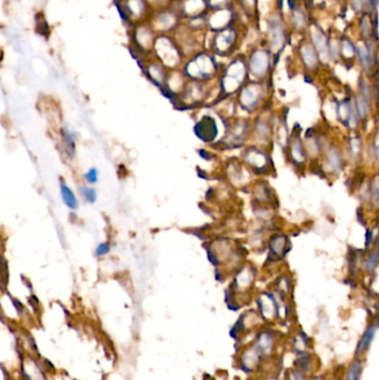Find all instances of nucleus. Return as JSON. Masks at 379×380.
I'll return each instance as SVG.
<instances>
[{"label": "nucleus", "mask_w": 379, "mask_h": 380, "mask_svg": "<svg viewBox=\"0 0 379 380\" xmlns=\"http://www.w3.org/2000/svg\"><path fill=\"white\" fill-rule=\"evenodd\" d=\"M206 6V0H185V3L182 5V10L188 17L195 18V17H199L202 15Z\"/></svg>", "instance_id": "20"}, {"label": "nucleus", "mask_w": 379, "mask_h": 380, "mask_svg": "<svg viewBox=\"0 0 379 380\" xmlns=\"http://www.w3.org/2000/svg\"><path fill=\"white\" fill-rule=\"evenodd\" d=\"M195 131H196L200 139L205 141L214 140L217 136V126L215 120L210 117H205L202 122H199L195 127Z\"/></svg>", "instance_id": "13"}, {"label": "nucleus", "mask_w": 379, "mask_h": 380, "mask_svg": "<svg viewBox=\"0 0 379 380\" xmlns=\"http://www.w3.org/2000/svg\"><path fill=\"white\" fill-rule=\"evenodd\" d=\"M328 164H329V166H331V168L334 170H337L340 167V157H339V155H338L335 150H332L329 154Z\"/></svg>", "instance_id": "34"}, {"label": "nucleus", "mask_w": 379, "mask_h": 380, "mask_svg": "<svg viewBox=\"0 0 379 380\" xmlns=\"http://www.w3.org/2000/svg\"><path fill=\"white\" fill-rule=\"evenodd\" d=\"M233 19V14L228 8L225 9H217L216 13L210 17L209 24L212 29L215 30H223L228 27L227 25L231 24Z\"/></svg>", "instance_id": "14"}, {"label": "nucleus", "mask_w": 379, "mask_h": 380, "mask_svg": "<svg viewBox=\"0 0 379 380\" xmlns=\"http://www.w3.org/2000/svg\"><path fill=\"white\" fill-rule=\"evenodd\" d=\"M83 178L86 185L94 186L99 181V170L96 167H91L83 175Z\"/></svg>", "instance_id": "27"}, {"label": "nucleus", "mask_w": 379, "mask_h": 380, "mask_svg": "<svg viewBox=\"0 0 379 380\" xmlns=\"http://www.w3.org/2000/svg\"><path fill=\"white\" fill-rule=\"evenodd\" d=\"M255 346L260 351L261 355L269 356L274 348V336L268 331L260 332L257 337V343Z\"/></svg>", "instance_id": "19"}, {"label": "nucleus", "mask_w": 379, "mask_h": 380, "mask_svg": "<svg viewBox=\"0 0 379 380\" xmlns=\"http://www.w3.org/2000/svg\"><path fill=\"white\" fill-rule=\"evenodd\" d=\"M247 69L246 65L243 60H235L233 61L229 67L227 68V71L225 76L222 78V88L228 94H232L233 91L238 89L239 86L244 83L246 78Z\"/></svg>", "instance_id": "1"}, {"label": "nucleus", "mask_w": 379, "mask_h": 380, "mask_svg": "<svg viewBox=\"0 0 379 380\" xmlns=\"http://www.w3.org/2000/svg\"><path fill=\"white\" fill-rule=\"evenodd\" d=\"M236 38V31L232 28H226V29L218 32L212 39V48L217 54L227 55L234 48Z\"/></svg>", "instance_id": "5"}, {"label": "nucleus", "mask_w": 379, "mask_h": 380, "mask_svg": "<svg viewBox=\"0 0 379 380\" xmlns=\"http://www.w3.org/2000/svg\"><path fill=\"white\" fill-rule=\"evenodd\" d=\"M367 2V7L370 11H374L376 13L377 7H378V0H366Z\"/></svg>", "instance_id": "39"}, {"label": "nucleus", "mask_w": 379, "mask_h": 380, "mask_svg": "<svg viewBox=\"0 0 379 380\" xmlns=\"http://www.w3.org/2000/svg\"><path fill=\"white\" fill-rule=\"evenodd\" d=\"M272 251L274 252V255L278 256L279 258L281 255L285 252V247H286V238L281 237V236H275V237L272 239Z\"/></svg>", "instance_id": "26"}, {"label": "nucleus", "mask_w": 379, "mask_h": 380, "mask_svg": "<svg viewBox=\"0 0 379 380\" xmlns=\"http://www.w3.org/2000/svg\"><path fill=\"white\" fill-rule=\"evenodd\" d=\"M118 3H122V2H125V0H117Z\"/></svg>", "instance_id": "42"}, {"label": "nucleus", "mask_w": 379, "mask_h": 380, "mask_svg": "<svg viewBox=\"0 0 379 380\" xmlns=\"http://www.w3.org/2000/svg\"><path fill=\"white\" fill-rule=\"evenodd\" d=\"M291 157L294 159V161H296L298 164L301 163V161H304L306 158L301 143L298 140H296L291 146Z\"/></svg>", "instance_id": "30"}, {"label": "nucleus", "mask_w": 379, "mask_h": 380, "mask_svg": "<svg viewBox=\"0 0 379 380\" xmlns=\"http://www.w3.org/2000/svg\"><path fill=\"white\" fill-rule=\"evenodd\" d=\"M259 307L261 310L262 316L267 320H271L274 318V316L277 312V301H275L274 297L271 295H263L259 300Z\"/></svg>", "instance_id": "21"}, {"label": "nucleus", "mask_w": 379, "mask_h": 380, "mask_svg": "<svg viewBox=\"0 0 379 380\" xmlns=\"http://www.w3.org/2000/svg\"><path fill=\"white\" fill-rule=\"evenodd\" d=\"M300 54H301V58L304 60V63H305L307 68L313 69L317 66V63H318L317 53H316V50L312 45H309V44L302 45L300 48Z\"/></svg>", "instance_id": "22"}, {"label": "nucleus", "mask_w": 379, "mask_h": 380, "mask_svg": "<svg viewBox=\"0 0 379 380\" xmlns=\"http://www.w3.org/2000/svg\"><path fill=\"white\" fill-rule=\"evenodd\" d=\"M248 65L249 70L255 77L265 76L271 68V54L266 50H255L250 56Z\"/></svg>", "instance_id": "4"}, {"label": "nucleus", "mask_w": 379, "mask_h": 380, "mask_svg": "<svg viewBox=\"0 0 379 380\" xmlns=\"http://www.w3.org/2000/svg\"><path fill=\"white\" fill-rule=\"evenodd\" d=\"M231 3V0H208L207 4H208L212 9H225L227 8V6Z\"/></svg>", "instance_id": "35"}, {"label": "nucleus", "mask_w": 379, "mask_h": 380, "mask_svg": "<svg viewBox=\"0 0 379 380\" xmlns=\"http://www.w3.org/2000/svg\"><path fill=\"white\" fill-rule=\"evenodd\" d=\"M155 33L150 27L146 24L136 25L131 32V43L135 46V49L140 54H146L155 44Z\"/></svg>", "instance_id": "3"}, {"label": "nucleus", "mask_w": 379, "mask_h": 380, "mask_svg": "<svg viewBox=\"0 0 379 380\" xmlns=\"http://www.w3.org/2000/svg\"><path fill=\"white\" fill-rule=\"evenodd\" d=\"M78 193L80 198L87 204L94 205L97 203V200H98V192H97V189L93 186L86 185L85 183V185L78 187Z\"/></svg>", "instance_id": "23"}, {"label": "nucleus", "mask_w": 379, "mask_h": 380, "mask_svg": "<svg viewBox=\"0 0 379 380\" xmlns=\"http://www.w3.org/2000/svg\"><path fill=\"white\" fill-rule=\"evenodd\" d=\"M366 0H352V7L355 10V13H360L364 9Z\"/></svg>", "instance_id": "36"}, {"label": "nucleus", "mask_w": 379, "mask_h": 380, "mask_svg": "<svg viewBox=\"0 0 379 380\" xmlns=\"http://www.w3.org/2000/svg\"><path fill=\"white\" fill-rule=\"evenodd\" d=\"M312 380H324V378L323 377H315Z\"/></svg>", "instance_id": "41"}, {"label": "nucleus", "mask_w": 379, "mask_h": 380, "mask_svg": "<svg viewBox=\"0 0 379 380\" xmlns=\"http://www.w3.org/2000/svg\"><path fill=\"white\" fill-rule=\"evenodd\" d=\"M310 36H312V40L315 48L316 53L318 54L323 60H327L329 58V44L327 42V38L325 36V32L323 31L321 28L318 26H312L310 28Z\"/></svg>", "instance_id": "8"}, {"label": "nucleus", "mask_w": 379, "mask_h": 380, "mask_svg": "<svg viewBox=\"0 0 379 380\" xmlns=\"http://www.w3.org/2000/svg\"><path fill=\"white\" fill-rule=\"evenodd\" d=\"M177 24V16L170 10L160 11L155 17V25L160 30H170Z\"/></svg>", "instance_id": "15"}, {"label": "nucleus", "mask_w": 379, "mask_h": 380, "mask_svg": "<svg viewBox=\"0 0 379 380\" xmlns=\"http://www.w3.org/2000/svg\"><path fill=\"white\" fill-rule=\"evenodd\" d=\"M289 380H306L300 371H292L289 376Z\"/></svg>", "instance_id": "40"}, {"label": "nucleus", "mask_w": 379, "mask_h": 380, "mask_svg": "<svg viewBox=\"0 0 379 380\" xmlns=\"http://www.w3.org/2000/svg\"><path fill=\"white\" fill-rule=\"evenodd\" d=\"M368 101L364 99L363 97H358L356 100V108H357V112L360 118H365L368 115Z\"/></svg>", "instance_id": "32"}, {"label": "nucleus", "mask_w": 379, "mask_h": 380, "mask_svg": "<svg viewBox=\"0 0 379 380\" xmlns=\"http://www.w3.org/2000/svg\"><path fill=\"white\" fill-rule=\"evenodd\" d=\"M356 54L358 55V58L360 60L361 66L365 69L366 71H370L372 69V66H374V50L369 46H367L365 44L358 46L357 50H356Z\"/></svg>", "instance_id": "17"}, {"label": "nucleus", "mask_w": 379, "mask_h": 380, "mask_svg": "<svg viewBox=\"0 0 379 380\" xmlns=\"http://www.w3.org/2000/svg\"><path fill=\"white\" fill-rule=\"evenodd\" d=\"M240 2L243 4L245 9H254L256 6V0H240Z\"/></svg>", "instance_id": "38"}, {"label": "nucleus", "mask_w": 379, "mask_h": 380, "mask_svg": "<svg viewBox=\"0 0 379 380\" xmlns=\"http://www.w3.org/2000/svg\"><path fill=\"white\" fill-rule=\"evenodd\" d=\"M291 20L292 24L297 28H302L306 24V18L302 11L299 8L292 7L291 8Z\"/></svg>", "instance_id": "29"}, {"label": "nucleus", "mask_w": 379, "mask_h": 380, "mask_svg": "<svg viewBox=\"0 0 379 380\" xmlns=\"http://www.w3.org/2000/svg\"><path fill=\"white\" fill-rule=\"evenodd\" d=\"M216 70L215 60L210 56L202 54L187 63L186 73L194 79H204L211 76Z\"/></svg>", "instance_id": "2"}, {"label": "nucleus", "mask_w": 379, "mask_h": 380, "mask_svg": "<svg viewBox=\"0 0 379 380\" xmlns=\"http://www.w3.org/2000/svg\"><path fill=\"white\" fill-rule=\"evenodd\" d=\"M376 330H377V325L370 326V327L367 328V330L364 332V335L361 336V338H360L359 344H358V346H357V351H356V353H357V354H363L365 350H367V349L369 348L370 344L372 341V339H374V337H375Z\"/></svg>", "instance_id": "24"}, {"label": "nucleus", "mask_w": 379, "mask_h": 380, "mask_svg": "<svg viewBox=\"0 0 379 380\" xmlns=\"http://www.w3.org/2000/svg\"><path fill=\"white\" fill-rule=\"evenodd\" d=\"M261 95V88L260 86L251 84L245 87L241 91L239 101L245 109H254L257 103L259 102Z\"/></svg>", "instance_id": "9"}, {"label": "nucleus", "mask_w": 379, "mask_h": 380, "mask_svg": "<svg viewBox=\"0 0 379 380\" xmlns=\"http://www.w3.org/2000/svg\"><path fill=\"white\" fill-rule=\"evenodd\" d=\"M269 38H271L272 51L278 53L280 49H283L285 45V30L283 22L277 16L272 17L269 21Z\"/></svg>", "instance_id": "7"}, {"label": "nucleus", "mask_w": 379, "mask_h": 380, "mask_svg": "<svg viewBox=\"0 0 379 380\" xmlns=\"http://www.w3.org/2000/svg\"><path fill=\"white\" fill-rule=\"evenodd\" d=\"M376 264H377V252L374 251L371 257L368 259V261H367V269L372 270L376 267Z\"/></svg>", "instance_id": "37"}, {"label": "nucleus", "mask_w": 379, "mask_h": 380, "mask_svg": "<svg viewBox=\"0 0 379 380\" xmlns=\"http://www.w3.org/2000/svg\"><path fill=\"white\" fill-rule=\"evenodd\" d=\"M59 194L62 203H64V205L69 210L74 212L79 209L80 201L78 196L65 180H60L59 182Z\"/></svg>", "instance_id": "12"}, {"label": "nucleus", "mask_w": 379, "mask_h": 380, "mask_svg": "<svg viewBox=\"0 0 379 380\" xmlns=\"http://www.w3.org/2000/svg\"><path fill=\"white\" fill-rule=\"evenodd\" d=\"M361 369H363V367H361V361L354 360L347 371V380H359V377L361 375Z\"/></svg>", "instance_id": "28"}, {"label": "nucleus", "mask_w": 379, "mask_h": 380, "mask_svg": "<svg viewBox=\"0 0 379 380\" xmlns=\"http://www.w3.org/2000/svg\"><path fill=\"white\" fill-rule=\"evenodd\" d=\"M147 5L146 0H125L118 3V6L122 8L123 17L129 21L140 20L146 14Z\"/></svg>", "instance_id": "6"}, {"label": "nucleus", "mask_w": 379, "mask_h": 380, "mask_svg": "<svg viewBox=\"0 0 379 380\" xmlns=\"http://www.w3.org/2000/svg\"><path fill=\"white\" fill-rule=\"evenodd\" d=\"M260 357V351L256 346L249 347L245 350V353L241 356V365L244 366L246 370H252L259 362Z\"/></svg>", "instance_id": "18"}, {"label": "nucleus", "mask_w": 379, "mask_h": 380, "mask_svg": "<svg viewBox=\"0 0 379 380\" xmlns=\"http://www.w3.org/2000/svg\"><path fill=\"white\" fill-rule=\"evenodd\" d=\"M360 30L363 32L365 38H370L372 33V26L369 19V16H364L360 22Z\"/></svg>", "instance_id": "33"}, {"label": "nucleus", "mask_w": 379, "mask_h": 380, "mask_svg": "<svg viewBox=\"0 0 379 380\" xmlns=\"http://www.w3.org/2000/svg\"><path fill=\"white\" fill-rule=\"evenodd\" d=\"M154 47L156 48L157 53L160 58H162L165 62L166 61H175L177 59V50L175 46L168 38L166 37H159L155 39Z\"/></svg>", "instance_id": "11"}, {"label": "nucleus", "mask_w": 379, "mask_h": 380, "mask_svg": "<svg viewBox=\"0 0 379 380\" xmlns=\"http://www.w3.org/2000/svg\"><path fill=\"white\" fill-rule=\"evenodd\" d=\"M111 251V244L108 240L101 241L98 245L96 246L94 250V255L96 258H103L106 257L109 252Z\"/></svg>", "instance_id": "31"}, {"label": "nucleus", "mask_w": 379, "mask_h": 380, "mask_svg": "<svg viewBox=\"0 0 379 380\" xmlns=\"http://www.w3.org/2000/svg\"><path fill=\"white\" fill-rule=\"evenodd\" d=\"M268 380H276L275 378H271V379H268Z\"/></svg>", "instance_id": "43"}, {"label": "nucleus", "mask_w": 379, "mask_h": 380, "mask_svg": "<svg viewBox=\"0 0 379 380\" xmlns=\"http://www.w3.org/2000/svg\"><path fill=\"white\" fill-rule=\"evenodd\" d=\"M61 146L64 148L66 156L73 159L76 156V143L78 140L77 132L69 128V127H62L60 129Z\"/></svg>", "instance_id": "10"}, {"label": "nucleus", "mask_w": 379, "mask_h": 380, "mask_svg": "<svg viewBox=\"0 0 379 380\" xmlns=\"http://www.w3.org/2000/svg\"><path fill=\"white\" fill-rule=\"evenodd\" d=\"M143 71L146 72L147 77L151 80V82L157 85V86H162L165 83V71L162 65L158 62H149L146 65V67L143 68Z\"/></svg>", "instance_id": "16"}, {"label": "nucleus", "mask_w": 379, "mask_h": 380, "mask_svg": "<svg viewBox=\"0 0 379 380\" xmlns=\"http://www.w3.org/2000/svg\"><path fill=\"white\" fill-rule=\"evenodd\" d=\"M339 53L344 57V58L352 59V58H354V56L356 55V48L349 39H343V42L340 44V47H339Z\"/></svg>", "instance_id": "25"}]
</instances>
